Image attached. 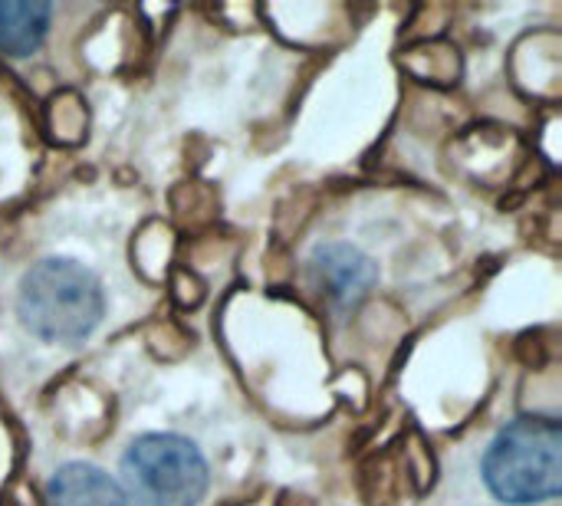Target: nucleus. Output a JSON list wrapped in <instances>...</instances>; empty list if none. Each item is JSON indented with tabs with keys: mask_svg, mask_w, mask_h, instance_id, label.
I'll list each match as a JSON object with an SVG mask.
<instances>
[{
	"mask_svg": "<svg viewBox=\"0 0 562 506\" xmlns=\"http://www.w3.org/2000/svg\"><path fill=\"white\" fill-rule=\"evenodd\" d=\"M46 506H128L115 477L86 461L63 464L46 484Z\"/></svg>",
	"mask_w": 562,
	"mask_h": 506,
	"instance_id": "nucleus-5",
	"label": "nucleus"
},
{
	"mask_svg": "<svg viewBox=\"0 0 562 506\" xmlns=\"http://www.w3.org/2000/svg\"><path fill=\"white\" fill-rule=\"evenodd\" d=\"M16 316L40 342L79 346L105 319V290L79 260L46 257L20 280Z\"/></svg>",
	"mask_w": 562,
	"mask_h": 506,
	"instance_id": "nucleus-1",
	"label": "nucleus"
},
{
	"mask_svg": "<svg viewBox=\"0 0 562 506\" xmlns=\"http://www.w3.org/2000/svg\"><path fill=\"white\" fill-rule=\"evenodd\" d=\"M313 283L329 296V303L342 313H352L375 286L379 270L375 263L352 244L333 240L313 250L310 257Z\"/></svg>",
	"mask_w": 562,
	"mask_h": 506,
	"instance_id": "nucleus-4",
	"label": "nucleus"
},
{
	"mask_svg": "<svg viewBox=\"0 0 562 506\" xmlns=\"http://www.w3.org/2000/svg\"><path fill=\"white\" fill-rule=\"evenodd\" d=\"M562 428L557 418L524 415L501 428L481 461L487 491L504 506H540L560 497Z\"/></svg>",
	"mask_w": 562,
	"mask_h": 506,
	"instance_id": "nucleus-2",
	"label": "nucleus"
},
{
	"mask_svg": "<svg viewBox=\"0 0 562 506\" xmlns=\"http://www.w3.org/2000/svg\"><path fill=\"white\" fill-rule=\"evenodd\" d=\"M122 494L132 506H198L207 497L211 468L181 435H142L122 454Z\"/></svg>",
	"mask_w": 562,
	"mask_h": 506,
	"instance_id": "nucleus-3",
	"label": "nucleus"
},
{
	"mask_svg": "<svg viewBox=\"0 0 562 506\" xmlns=\"http://www.w3.org/2000/svg\"><path fill=\"white\" fill-rule=\"evenodd\" d=\"M56 7L43 0H0V53L30 56L43 46Z\"/></svg>",
	"mask_w": 562,
	"mask_h": 506,
	"instance_id": "nucleus-6",
	"label": "nucleus"
}]
</instances>
